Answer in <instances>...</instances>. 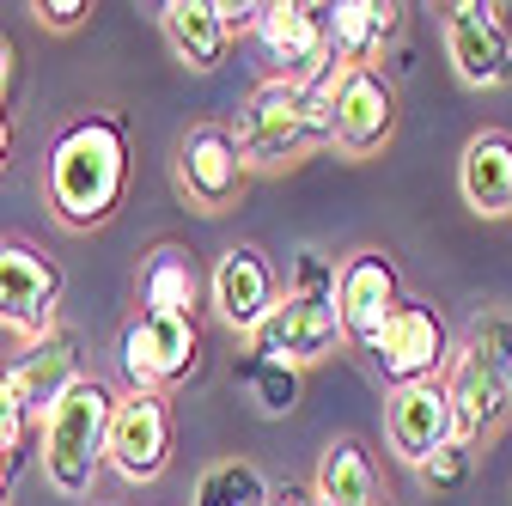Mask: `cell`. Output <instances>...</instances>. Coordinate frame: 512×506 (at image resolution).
<instances>
[{
	"label": "cell",
	"instance_id": "cell-1",
	"mask_svg": "<svg viewBox=\"0 0 512 506\" xmlns=\"http://www.w3.org/2000/svg\"><path fill=\"white\" fill-rule=\"evenodd\" d=\"M128 129L122 116L92 110L74 116L55 135L49 159H43V202L55 214L61 232H98L116 220L122 196H128Z\"/></svg>",
	"mask_w": 512,
	"mask_h": 506
},
{
	"label": "cell",
	"instance_id": "cell-11",
	"mask_svg": "<svg viewBox=\"0 0 512 506\" xmlns=\"http://www.w3.org/2000/svg\"><path fill=\"white\" fill-rule=\"evenodd\" d=\"M445 37V61L470 92H500L512 80V25L500 19V7L488 0H458L439 19Z\"/></svg>",
	"mask_w": 512,
	"mask_h": 506
},
{
	"label": "cell",
	"instance_id": "cell-14",
	"mask_svg": "<svg viewBox=\"0 0 512 506\" xmlns=\"http://www.w3.org/2000/svg\"><path fill=\"white\" fill-rule=\"evenodd\" d=\"M256 43H263L275 80L293 86H317L336 61H330V25L324 7H299V0H269L263 25H256Z\"/></svg>",
	"mask_w": 512,
	"mask_h": 506
},
{
	"label": "cell",
	"instance_id": "cell-24",
	"mask_svg": "<svg viewBox=\"0 0 512 506\" xmlns=\"http://www.w3.org/2000/svg\"><path fill=\"white\" fill-rule=\"evenodd\" d=\"M299 378H305V372H293V366H269V360H256V354L238 360V385H250L256 409H263L269 421H281V415L299 409Z\"/></svg>",
	"mask_w": 512,
	"mask_h": 506
},
{
	"label": "cell",
	"instance_id": "cell-23",
	"mask_svg": "<svg viewBox=\"0 0 512 506\" xmlns=\"http://www.w3.org/2000/svg\"><path fill=\"white\" fill-rule=\"evenodd\" d=\"M269 500H275V482L250 458H214L196 476V500L189 506H269Z\"/></svg>",
	"mask_w": 512,
	"mask_h": 506
},
{
	"label": "cell",
	"instance_id": "cell-10",
	"mask_svg": "<svg viewBox=\"0 0 512 506\" xmlns=\"http://www.w3.org/2000/svg\"><path fill=\"white\" fill-rule=\"evenodd\" d=\"M104 470H116L128 488H153L171 470V397L165 391H122L116 397Z\"/></svg>",
	"mask_w": 512,
	"mask_h": 506
},
{
	"label": "cell",
	"instance_id": "cell-9",
	"mask_svg": "<svg viewBox=\"0 0 512 506\" xmlns=\"http://www.w3.org/2000/svg\"><path fill=\"white\" fill-rule=\"evenodd\" d=\"M61 263L31 238H0V330L37 342L43 330H55L61 311Z\"/></svg>",
	"mask_w": 512,
	"mask_h": 506
},
{
	"label": "cell",
	"instance_id": "cell-18",
	"mask_svg": "<svg viewBox=\"0 0 512 506\" xmlns=\"http://www.w3.org/2000/svg\"><path fill=\"white\" fill-rule=\"evenodd\" d=\"M458 196L482 220L512 214V135L506 129H476L458 153Z\"/></svg>",
	"mask_w": 512,
	"mask_h": 506
},
{
	"label": "cell",
	"instance_id": "cell-30",
	"mask_svg": "<svg viewBox=\"0 0 512 506\" xmlns=\"http://www.w3.org/2000/svg\"><path fill=\"white\" fill-rule=\"evenodd\" d=\"M7 92H13V43L0 37V110H7Z\"/></svg>",
	"mask_w": 512,
	"mask_h": 506
},
{
	"label": "cell",
	"instance_id": "cell-27",
	"mask_svg": "<svg viewBox=\"0 0 512 506\" xmlns=\"http://www.w3.org/2000/svg\"><path fill=\"white\" fill-rule=\"evenodd\" d=\"M31 19H37L43 31H55V37H68V31H80V25L92 19V0H37Z\"/></svg>",
	"mask_w": 512,
	"mask_h": 506
},
{
	"label": "cell",
	"instance_id": "cell-26",
	"mask_svg": "<svg viewBox=\"0 0 512 506\" xmlns=\"http://www.w3.org/2000/svg\"><path fill=\"white\" fill-rule=\"evenodd\" d=\"M37 433V421L25 415V403H19V391H13V378H7V366H0V452H19L25 439Z\"/></svg>",
	"mask_w": 512,
	"mask_h": 506
},
{
	"label": "cell",
	"instance_id": "cell-22",
	"mask_svg": "<svg viewBox=\"0 0 512 506\" xmlns=\"http://www.w3.org/2000/svg\"><path fill=\"white\" fill-rule=\"evenodd\" d=\"M135 299H141V311L196 318V305H202V275H196V263H189L183 244H153V250H147V263H141V275H135Z\"/></svg>",
	"mask_w": 512,
	"mask_h": 506
},
{
	"label": "cell",
	"instance_id": "cell-29",
	"mask_svg": "<svg viewBox=\"0 0 512 506\" xmlns=\"http://www.w3.org/2000/svg\"><path fill=\"white\" fill-rule=\"evenodd\" d=\"M269 506H324V500H317L311 488H299V482H287V488H275V500Z\"/></svg>",
	"mask_w": 512,
	"mask_h": 506
},
{
	"label": "cell",
	"instance_id": "cell-28",
	"mask_svg": "<svg viewBox=\"0 0 512 506\" xmlns=\"http://www.w3.org/2000/svg\"><path fill=\"white\" fill-rule=\"evenodd\" d=\"M214 7H220V19H226V31H232V37L263 25V7H256V0H214Z\"/></svg>",
	"mask_w": 512,
	"mask_h": 506
},
{
	"label": "cell",
	"instance_id": "cell-15",
	"mask_svg": "<svg viewBox=\"0 0 512 506\" xmlns=\"http://www.w3.org/2000/svg\"><path fill=\"white\" fill-rule=\"evenodd\" d=\"M403 305V275L384 250H348L342 269H336V311H342V330H348V348H366L384 324L397 318Z\"/></svg>",
	"mask_w": 512,
	"mask_h": 506
},
{
	"label": "cell",
	"instance_id": "cell-17",
	"mask_svg": "<svg viewBox=\"0 0 512 506\" xmlns=\"http://www.w3.org/2000/svg\"><path fill=\"white\" fill-rule=\"evenodd\" d=\"M7 378H13V391H19V403H25V415L43 427L49 415H55V403L68 397L80 378H86V366H80V336L74 330H43L37 342H19V354H13V366H7Z\"/></svg>",
	"mask_w": 512,
	"mask_h": 506
},
{
	"label": "cell",
	"instance_id": "cell-6",
	"mask_svg": "<svg viewBox=\"0 0 512 506\" xmlns=\"http://www.w3.org/2000/svg\"><path fill=\"white\" fill-rule=\"evenodd\" d=\"M116 360H122L128 391H171L202 366V330H196V318L135 311L116 336Z\"/></svg>",
	"mask_w": 512,
	"mask_h": 506
},
{
	"label": "cell",
	"instance_id": "cell-13",
	"mask_svg": "<svg viewBox=\"0 0 512 506\" xmlns=\"http://www.w3.org/2000/svg\"><path fill=\"white\" fill-rule=\"evenodd\" d=\"M330 110H336V153L342 159H378L397 141V86L378 68H342Z\"/></svg>",
	"mask_w": 512,
	"mask_h": 506
},
{
	"label": "cell",
	"instance_id": "cell-19",
	"mask_svg": "<svg viewBox=\"0 0 512 506\" xmlns=\"http://www.w3.org/2000/svg\"><path fill=\"white\" fill-rule=\"evenodd\" d=\"M324 25H330V61L336 68H372L378 49L397 37L403 7L397 0H336V7H324Z\"/></svg>",
	"mask_w": 512,
	"mask_h": 506
},
{
	"label": "cell",
	"instance_id": "cell-3",
	"mask_svg": "<svg viewBox=\"0 0 512 506\" xmlns=\"http://www.w3.org/2000/svg\"><path fill=\"white\" fill-rule=\"evenodd\" d=\"M110 415H116V391L104 378H80L55 403V415L37 427L43 482L61 500H92V488L104 476V452H110Z\"/></svg>",
	"mask_w": 512,
	"mask_h": 506
},
{
	"label": "cell",
	"instance_id": "cell-8",
	"mask_svg": "<svg viewBox=\"0 0 512 506\" xmlns=\"http://www.w3.org/2000/svg\"><path fill=\"white\" fill-rule=\"evenodd\" d=\"M348 348V330H342V311H336V293H281V305L269 311V324L250 336V354L269 360V366H324L330 354Z\"/></svg>",
	"mask_w": 512,
	"mask_h": 506
},
{
	"label": "cell",
	"instance_id": "cell-25",
	"mask_svg": "<svg viewBox=\"0 0 512 506\" xmlns=\"http://www.w3.org/2000/svg\"><path fill=\"white\" fill-rule=\"evenodd\" d=\"M470 470H476V446H464V439H452V446H445L439 458H427L415 476L433 488V494H458L464 482H470Z\"/></svg>",
	"mask_w": 512,
	"mask_h": 506
},
{
	"label": "cell",
	"instance_id": "cell-21",
	"mask_svg": "<svg viewBox=\"0 0 512 506\" xmlns=\"http://www.w3.org/2000/svg\"><path fill=\"white\" fill-rule=\"evenodd\" d=\"M311 494L324 506H384V476H378V458L366 452V439H354V433L330 439L324 458H317Z\"/></svg>",
	"mask_w": 512,
	"mask_h": 506
},
{
	"label": "cell",
	"instance_id": "cell-16",
	"mask_svg": "<svg viewBox=\"0 0 512 506\" xmlns=\"http://www.w3.org/2000/svg\"><path fill=\"white\" fill-rule=\"evenodd\" d=\"M384 439H391V452L421 470L427 458H439L445 446L458 439V409H452V391H445V378L433 385H409V391H391L384 403Z\"/></svg>",
	"mask_w": 512,
	"mask_h": 506
},
{
	"label": "cell",
	"instance_id": "cell-5",
	"mask_svg": "<svg viewBox=\"0 0 512 506\" xmlns=\"http://www.w3.org/2000/svg\"><path fill=\"white\" fill-rule=\"evenodd\" d=\"M360 354L372 360V372H378L391 391H409V385H433L439 372H452L458 342H452V324H445L433 305L403 299V305H397V318L384 324Z\"/></svg>",
	"mask_w": 512,
	"mask_h": 506
},
{
	"label": "cell",
	"instance_id": "cell-4",
	"mask_svg": "<svg viewBox=\"0 0 512 506\" xmlns=\"http://www.w3.org/2000/svg\"><path fill=\"white\" fill-rule=\"evenodd\" d=\"M445 391H452V409H458V439L482 452L512 421V324L506 318H482L458 342Z\"/></svg>",
	"mask_w": 512,
	"mask_h": 506
},
{
	"label": "cell",
	"instance_id": "cell-12",
	"mask_svg": "<svg viewBox=\"0 0 512 506\" xmlns=\"http://www.w3.org/2000/svg\"><path fill=\"white\" fill-rule=\"evenodd\" d=\"M208 305H214V318L232 336H256V330L269 324V311L281 305L275 263L256 244H226L220 257H214V275H208Z\"/></svg>",
	"mask_w": 512,
	"mask_h": 506
},
{
	"label": "cell",
	"instance_id": "cell-7",
	"mask_svg": "<svg viewBox=\"0 0 512 506\" xmlns=\"http://www.w3.org/2000/svg\"><path fill=\"white\" fill-rule=\"evenodd\" d=\"M171 177H177V196L196 214H232L244 202L250 165H244L226 122H196V129H183L177 147H171Z\"/></svg>",
	"mask_w": 512,
	"mask_h": 506
},
{
	"label": "cell",
	"instance_id": "cell-20",
	"mask_svg": "<svg viewBox=\"0 0 512 506\" xmlns=\"http://www.w3.org/2000/svg\"><path fill=\"white\" fill-rule=\"evenodd\" d=\"M159 31H165L171 55L183 61L189 74H214L226 61V49H232V31H226L214 0H165V7H159Z\"/></svg>",
	"mask_w": 512,
	"mask_h": 506
},
{
	"label": "cell",
	"instance_id": "cell-2",
	"mask_svg": "<svg viewBox=\"0 0 512 506\" xmlns=\"http://www.w3.org/2000/svg\"><path fill=\"white\" fill-rule=\"evenodd\" d=\"M336 74L342 68H330L317 86H293V80H275L269 74L263 86L238 104L232 141H238V153H244L250 171H293L311 153L336 147V110H330Z\"/></svg>",
	"mask_w": 512,
	"mask_h": 506
},
{
	"label": "cell",
	"instance_id": "cell-33",
	"mask_svg": "<svg viewBox=\"0 0 512 506\" xmlns=\"http://www.w3.org/2000/svg\"><path fill=\"white\" fill-rule=\"evenodd\" d=\"M0 506H7V494H0Z\"/></svg>",
	"mask_w": 512,
	"mask_h": 506
},
{
	"label": "cell",
	"instance_id": "cell-32",
	"mask_svg": "<svg viewBox=\"0 0 512 506\" xmlns=\"http://www.w3.org/2000/svg\"><path fill=\"white\" fill-rule=\"evenodd\" d=\"M7 470H13V458H7V452H0V494H7Z\"/></svg>",
	"mask_w": 512,
	"mask_h": 506
},
{
	"label": "cell",
	"instance_id": "cell-31",
	"mask_svg": "<svg viewBox=\"0 0 512 506\" xmlns=\"http://www.w3.org/2000/svg\"><path fill=\"white\" fill-rule=\"evenodd\" d=\"M7 165H13V122L0 110V177H7Z\"/></svg>",
	"mask_w": 512,
	"mask_h": 506
}]
</instances>
